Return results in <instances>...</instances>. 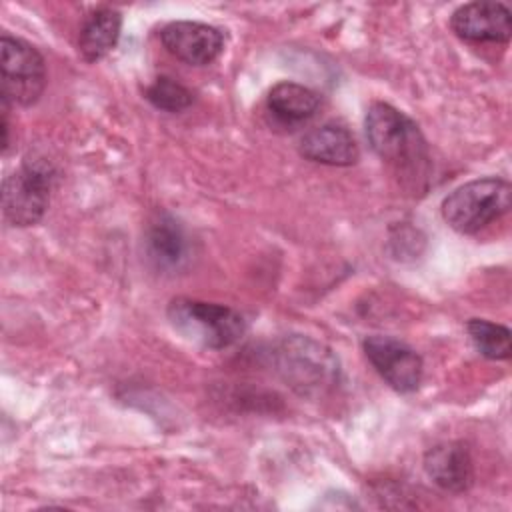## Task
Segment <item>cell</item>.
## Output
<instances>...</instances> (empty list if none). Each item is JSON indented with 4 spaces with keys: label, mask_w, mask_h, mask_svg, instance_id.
Masks as SVG:
<instances>
[{
    "label": "cell",
    "mask_w": 512,
    "mask_h": 512,
    "mask_svg": "<svg viewBox=\"0 0 512 512\" xmlns=\"http://www.w3.org/2000/svg\"><path fill=\"white\" fill-rule=\"evenodd\" d=\"M370 148L400 174L424 178L428 168V144L418 124L386 102L370 104L364 118Z\"/></svg>",
    "instance_id": "6da1fadb"
},
{
    "label": "cell",
    "mask_w": 512,
    "mask_h": 512,
    "mask_svg": "<svg viewBox=\"0 0 512 512\" xmlns=\"http://www.w3.org/2000/svg\"><path fill=\"white\" fill-rule=\"evenodd\" d=\"M166 316L170 326L182 338L210 350L228 348L246 332V322L240 312L224 304L196 298L180 296L170 300Z\"/></svg>",
    "instance_id": "7a4b0ae2"
},
{
    "label": "cell",
    "mask_w": 512,
    "mask_h": 512,
    "mask_svg": "<svg viewBox=\"0 0 512 512\" xmlns=\"http://www.w3.org/2000/svg\"><path fill=\"white\" fill-rule=\"evenodd\" d=\"M512 204V186L504 178L488 176L470 180L452 190L440 204L444 222L460 234H476Z\"/></svg>",
    "instance_id": "3957f363"
},
{
    "label": "cell",
    "mask_w": 512,
    "mask_h": 512,
    "mask_svg": "<svg viewBox=\"0 0 512 512\" xmlns=\"http://www.w3.org/2000/svg\"><path fill=\"white\" fill-rule=\"evenodd\" d=\"M276 370L300 394H322L338 382V360L330 348L306 338L290 336L274 348Z\"/></svg>",
    "instance_id": "277c9868"
},
{
    "label": "cell",
    "mask_w": 512,
    "mask_h": 512,
    "mask_svg": "<svg viewBox=\"0 0 512 512\" xmlns=\"http://www.w3.org/2000/svg\"><path fill=\"white\" fill-rule=\"evenodd\" d=\"M56 170L46 160L26 158L18 170L8 174L2 184V212L12 226H32L42 220Z\"/></svg>",
    "instance_id": "5b68a950"
},
{
    "label": "cell",
    "mask_w": 512,
    "mask_h": 512,
    "mask_svg": "<svg viewBox=\"0 0 512 512\" xmlns=\"http://www.w3.org/2000/svg\"><path fill=\"white\" fill-rule=\"evenodd\" d=\"M0 70V94L4 102L32 106L40 100L46 88V64L30 42L2 34Z\"/></svg>",
    "instance_id": "8992f818"
},
{
    "label": "cell",
    "mask_w": 512,
    "mask_h": 512,
    "mask_svg": "<svg viewBox=\"0 0 512 512\" xmlns=\"http://www.w3.org/2000/svg\"><path fill=\"white\" fill-rule=\"evenodd\" d=\"M362 348L368 362L390 388L400 394L418 390L424 374V362L412 346L394 336L372 334L364 338Z\"/></svg>",
    "instance_id": "52a82bcc"
},
{
    "label": "cell",
    "mask_w": 512,
    "mask_h": 512,
    "mask_svg": "<svg viewBox=\"0 0 512 512\" xmlns=\"http://www.w3.org/2000/svg\"><path fill=\"white\" fill-rule=\"evenodd\" d=\"M160 40L174 58L190 66H206L224 50V32L194 20L168 22L160 30Z\"/></svg>",
    "instance_id": "ba28073f"
},
{
    "label": "cell",
    "mask_w": 512,
    "mask_h": 512,
    "mask_svg": "<svg viewBox=\"0 0 512 512\" xmlns=\"http://www.w3.org/2000/svg\"><path fill=\"white\" fill-rule=\"evenodd\" d=\"M452 32L468 42H508L512 12L502 2L478 0L458 6L450 16Z\"/></svg>",
    "instance_id": "9c48e42d"
},
{
    "label": "cell",
    "mask_w": 512,
    "mask_h": 512,
    "mask_svg": "<svg viewBox=\"0 0 512 512\" xmlns=\"http://www.w3.org/2000/svg\"><path fill=\"white\" fill-rule=\"evenodd\" d=\"M424 470L442 490L460 494L474 484V462L464 442H440L426 450Z\"/></svg>",
    "instance_id": "30bf717a"
},
{
    "label": "cell",
    "mask_w": 512,
    "mask_h": 512,
    "mask_svg": "<svg viewBox=\"0 0 512 512\" xmlns=\"http://www.w3.org/2000/svg\"><path fill=\"white\" fill-rule=\"evenodd\" d=\"M300 156L326 166H352L360 158V148L352 132L336 122H326L308 130L298 144Z\"/></svg>",
    "instance_id": "8fae6325"
},
{
    "label": "cell",
    "mask_w": 512,
    "mask_h": 512,
    "mask_svg": "<svg viewBox=\"0 0 512 512\" xmlns=\"http://www.w3.org/2000/svg\"><path fill=\"white\" fill-rule=\"evenodd\" d=\"M122 14L114 8H96L90 12L78 34V50L86 62L102 60L120 38Z\"/></svg>",
    "instance_id": "7c38bea8"
},
{
    "label": "cell",
    "mask_w": 512,
    "mask_h": 512,
    "mask_svg": "<svg viewBox=\"0 0 512 512\" xmlns=\"http://www.w3.org/2000/svg\"><path fill=\"white\" fill-rule=\"evenodd\" d=\"M268 112L284 122L298 124L312 118L320 106V96L312 88L296 82H278L266 96Z\"/></svg>",
    "instance_id": "4fadbf2b"
},
{
    "label": "cell",
    "mask_w": 512,
    "mask_h": 512,
    "mask_svg": "<svg viewBox=\"0 0 512 512\" xmlns=\"http://www.w3.org/2000/svg\"><path fill=\"white\" fill-rule=\"evenodd\" d=\"M146 250L158 268H176L188 252L184 228L168 214H160L146 232Z\"/></svg>",
    "instance_id": "5bb4252c"
},
{
    "label": "cell",
    "mask_w": 512,
    "mask_h": 512,
    "mask_svg": "<svg viewBox=\"0 0 512 512\" xmlns=\"http://www.w3.org/2000/svg\"><path fill=\"white\" fill-rule=\"evenodd\" d=\"M468 336L474 344V348L488 360H508L512 346L510 328L502 324H494L484 318H470L466 322Z\"/></svg>",
    "instance_id": "9a60e30c"
},
{
    "label": "cell",
    "mask_w": 512,
    "mask_h": 512,
    "mask_svg": "<svg viewBox=\"0 0 512 512\" xmlns=\"http://www.w3.org/2000/svg\"><path fill=\"white\" fill-rule=\"evenodd\" d=\"M144 98L158 110L182 112L194 102V94L170 76H158L146 90Z\"/></svg>",
    "instance_id": "2e32d148"
}]
</instances>
